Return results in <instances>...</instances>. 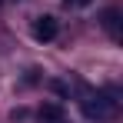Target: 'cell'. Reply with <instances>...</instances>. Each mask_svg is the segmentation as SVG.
<instances>
[{
    "instance_id": "6da1fadb",
    "label": "cell",
    "mask_w": 123,
    "mask_h": 123,
    "mask_svg": "<svg viewBox=\"0 0 123 123\" xmlns=\"http://www.w3.org/2000/svg\"><path fill=\"white\" fill-rule=\"evenodd\" d=\"M83 113L90 120H113L117 117V100H110L106 93H90L83 100Z\"/></svg>"
},
{
    "instance_id": "7a4b0ae2",
    "label": "cell",
    "mask_w": 123,
    "mask_h": 123,
    "mask_svg": "<svg viewBox=\"0 0 123 123\" xmlns=\"http://www.w3.org/2000/svg\"><path fill=\"white\" fill-rule=\"evenodd\" d=\"M57 33H60V23H57V17L43 13V17H37V20H33V37H37V40L47 43V40H53Z\"/></svg>"
},
{
    "instance_id": "3957f363",
    "label": "cell",
    "mask_w": 123,
    "mask_h": 123,
    "mask_svg": "<svg viewBox=\"0 0 123 123\" xmlns=\"http://www.w3.org/2000/svg\"><path fill=\"white\" fill-rule=\"evenodd\" d=\"M40 120L43 123H60L63 120V106L60 103H43L40 106Z\"/></svg>"
},
{
    "instance_id": "277c9868",
    "label": "cell",
    "mask_w": 123,
    "mask_h": 123,
    "mask_svg": "<svg viewBox=\"0 0 123 123\" xmlns=\"http://www.w3.org/2000/svg\"><path fill=\"white\" fill-rule=\"evenodd\" d=\"M103 27H106L113 37H120V13H117V10H106V13H103Z\"/></svg>"
},
{
    "instance_id": "5b68a950",
    "label": "cell",
    "mask_w": 123,
    "mask_h": 123,
    "mask_svg": "<svg viewBox=\"0 0 123 123\" xmlns=\"http://www.w3.org/2000/svg\"><path fill=\"white\" fill-rule=\"evenodd\" d=\"M67 7H90V0H63Z\"/></svg>"
},
{
    "instance_id": "8992f818",
    "label": "cell",
    "mask_w": 123,
    "mask_h": 123,
    "mask_svg": "<svg viewBox=\"0 0 123 123\" xmlns=\"http://www.w3.org/2000/svg\"><path fill=\"white\" fill-rule=\"evenodd\" d=\"M60 123H67V120H60Z\"/></svg>"
}]
</instances>
